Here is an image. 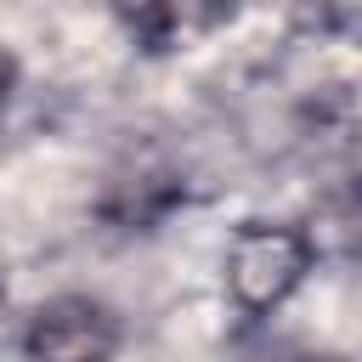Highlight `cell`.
<instances>
[{
    "label": "cell",
    "mask_w": 362,
    "mask_h": 362,
    "mask_svg": "<svg viewBox=\"0 0 362 362\" xmlns=\"http://www.w3.org/2000/svg\"><path fill=\"white\" fill-rule=\"evenodd\" d=\"M311 266H317V243L300 226L249 221V226H238V238L226 249V288L249 317H266L305 283Z\"/></svg>",
    "instance_id": "1"
},
{
    "label": "cell",
    "mask_w": 362,
    "mask_h": 362,
    "mask_svg": "<svg viewBox=\"0 0 362 362\" xmlns=\"http://www.w3.org/2000/svg\"><path fill=\"white\" fill-rule=\"evenodd\" d=\"M124 345V322L96 294H57L28 311L23 356L28 362H113Z\"/></svg>",
    "instance_id": "2"
},
{
    "label": "cell",
    "mask_w": 362,
    "mask_h": 362,
    "mask_svg": "<svg viewBox=\"0 0 362 362\" xmlns=\"http://www.w3.org/2000/svg\"><path fill=\"white\" fill-rule=\"evenodd\" d=\"M6 85H11V57L0 51V96H6Z\"/></svg>",
    "instance_id": "3"
},
{
    "label": "cell",
    "mask_w": 362,
    "mask_h": 362,
    "mask_svg": "<svg viewBox=\"0 0 362 362\" xmlns=\"http://www.w3.org/2000/svg\"><path fill=\"white\" fill-rule=\"evenodd\" d=\"M294 362H339V356H294Z\"/></svg>",
    "instance_id": "4"
}]
</instances>
